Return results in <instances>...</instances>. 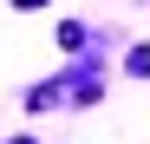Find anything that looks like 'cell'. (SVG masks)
Returning a JSON list of instances; mask_svg holds the SVG:
<instances>
[{
    "label": "cell",
    "mask_w": 150,
    "mask_h": 144,
    "mask_svg": "<svg viewBox=\"0 0 150 144\" xmlns=\"http://www.w3.org/2000/svg\"><path fill=\"white\" fill-rule=\"evenodd\" d=\"M85 39H91V26H79V20H59V46H65V53H79Z\"/></svg>",
    "instance_id": "1"
},
{
    "label": "cell",
    "mask_w": 150,
    "mask_h": 144,
    "mask_svg": "<svg viewBox=\"0 0 150 144\" xmlns=\"http://www.w3.org/2000/svg\"><path fill=\"white\" fill-rule=\"evenodd\" d=\"M124 66H131L137 79H150V46H131V59H124Z\"/></svg>",
    "instance_id": "2"
},
{
    "label": "cell",
    "mask_w": 150,
    "mask_h": 144,
    "mask_svg": "<svg viewBox=\"0 0 150 144\" xmlns=\"http://www.w3.org/2000/svg\"><path fill=\"white\" fill-rule=\"evenodd\" d=\"M13 7H20V13H33V7H46V0H13Z\"/></svg>",
    "instance_id": "3"
},
{
    "label": "cell",
    "mask_w": 150,
    "mask_h": 144,
    "mask_svg": "<svg viewBox=\"0 0 150 144\" xmlns=\"http://www.w3.org/2000/svg\"><path fill=\"white\" fill-rule=\"evenodd\" d=\"M13 144H33V138H13Z\"/></svg>",
    "instance_id": "4"
}]
</instances>
